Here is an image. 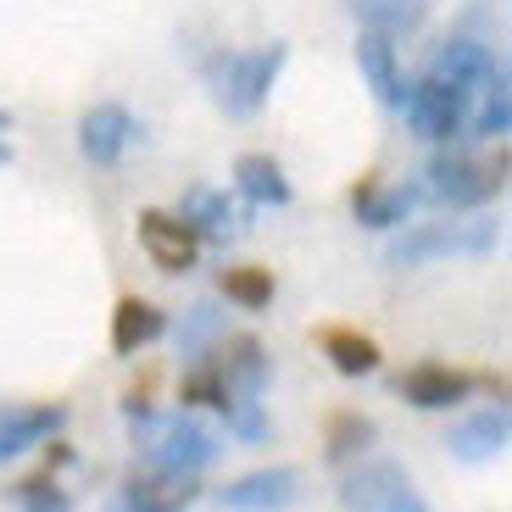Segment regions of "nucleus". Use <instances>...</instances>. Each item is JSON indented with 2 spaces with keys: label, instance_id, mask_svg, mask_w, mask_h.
<instances>
[{
  "label": "nucleus",
  "instance_id": "obj_1",
  "mask_svg": "<svg viewBox=\"0 0 512 512\" xmlns=\"http://www.w3.org/2000/svg\"><path fill=\"white\" fill-rule=\"evenodd\" d=\"M284 62H290V45L284 39H273V45H256V51H218L206 56V90H212V101L223 106L229 117H251L262 112V101L273 95V84H279Z\"/></svg>",
  "mask_w": 512,
  "mask_h": 512
},
{
  "label": "nucleus",
  "instance_id": "obj_2",
  "mask_svg": "<svg viewBox=\"0 0 512 512\" xmlns=\"http://www.w3.org/2000/svg\"><path fill=\"white\" fill-rule=\"evenodd\" d=\"M134 446L145 451V462H151V468L201 474V468H212V462H218L223 435H218V429H206V423L184 407V412H173V418H156V412L134 418Z\"/></svg>",
  "mask_w": 512,
  "mask_h": 512
},
{
  "label": "nucleus",
  "instance_id": "obj_3",
  "mask_svg": "<svg viewBox=\"0 0 512 512\" xmlns=\"http://www.w3.org/2000/svg\"><path fill=\"white\" fill-rule=\"evenodd\" d=\"M501 245V223L496 218H468V223H412L407 234L390 240L384 262L396 273L407 268H423V262H435V256H490Z\"/></svg>",
  "mask_w": 512,
  "mask_h": 512
},
{
  "label": "nucleus",
  "instance_id": "obj_4",
  "mask_svg": "<svg viewBox=\"0 0 512 512\" xmlns=\"http://www.w3.org/2000/svg\"><path fill=\"white\" fill-rule=\"evenodd\" d=\"M401 112H407L412 134L429 145H451L462 134V117H468V90H457V84H440V78L423 73L418 84H407V95H401Z\"/></svg>",
  "mask_w": 512,
  "mask_h": 512
},
{
  "label": "nucleus",
  "instance_id": "obj_5",
  "mask_svg": "<svg viewBox=\"0 0 512 512\" xmlns=\"http://www.w3.org/2000/svg\"><path fill=\"white\" fill-rule=\"evenodd\" d=\"M423 195H435V201H446L451 212H468V206H485L490 195L501 190L496 173L490 167H479L468 151H451V145H440L435 156H429V167H423Z\"/></svg>",
  "mask_w": 512,
  "mask_h": 512
},
{
  "label": "nucleus",
  "instance_id": "obj_6",
  "mask_svg": "<svg viewBox=\"0 0 512 512\" xmlns=\"http://www.w3.org/2000/svg\"><path fill=\"white\" fill-rule=\"evenodd\" d=\"M140 140H145V128L123 101H95V106H84V117H78V151H84V162H95V167H117Z\"/></svg>",
  "mask_w": 512,
  "mask_h": 512
},
{
  "label": "nucleus",
  "instance_id": "obj_7",
  "mask_svg": "<svg viewBox=\"0 0 512 512\" xmlns=\"http://www.w3.org/2000/svg\"><path fill=\"white\" fill-rule=\"evenodd\" d=\"M134 234H140V251L151 256L156 273H190L195 256H201V240L190 234V223L179 212H162V206H145L134 218Z\"/></svg>",
  "mask_w": 512,
  "mask_h": 512
},
{
  "label": "nucleus",
  "instance_id": "obj_8",
  "mask_svg": "<svg viewBox=\"0 0 512 512\" xmlns=\"http://www.w3.org/2000/svg\"><path fill=\"white\" fill-rule=\"evenodd\" d=\"M195 496H201V485H195V474H173V468H134V474L123 479V496H117L112 512H190Z\"/></svg>",
  "mask_w": 512,
  "mask_h": 512
},
{
  "label": "nucleus",
  "instance_id": "obj_9",
  "mask_svg": "<svg viewBox=\"0 0 512 512\" xmlns=\"http://www.w3.org/2000/svg\"><path fill=\"white\" fill-rule=\"evenodd\" d=\"M418 201H423V184H412V179L384 184L379 173H362L357 190H351V212H357L362 229H407Z\"/></svg>",
  "mask_w": 512,
  "mask_h": 512
},
{
  "label": "nucleus",
  "instance_id": "obj_10",
  "mask_svg": "<svg viewBox=\"0 0 512 512\" xmlns=\"http://www.w3.org/2000/svg\"><path fill=\"white\" fill-rule=\"evenodd\" d=\"M301 501V474L295 468H251L218 490L223 512H284Z\"/></svg>",
  "mask_w": 512,
  "mask_h": 512
},
{
  "label": "nucleus",
  "instance_id": "obj_11",
  "mask_svg": "<svg viewBox=\"0 0 512 512\" xmlns=\"http://www.w3.org/2000/svg\"><path fill=\"white\" fill-rule=\"evenodd\" d=\"M396 396L418 412H451L474 396V373L446 368V362H418V368H407L396 379Z\"/></svg>",
  "mask_w": 512,
  "mask_h": 512
},
{
  "label": "nucleus",
  "instance_id": "obj_12",
  "mask_svg": "<svg viewBox=\"0 0 512 512\" xmlns=\"http://www.w3.org/2000/svg\"><path fill=\"white\" fill-rule=\"evenodd\" d=\"M212 362H218V373H223L229 401H240V396L262 401V390H268V379H273V357H268V346H262L256 334H234V340H223V346L212 351ZM229 401H223V407H229Z\"/></svg>",
  "mask_w": 512,
  "mask_h": 512
},
{
  "label": "nucleus",
  "instance_id": "obj_13",
  "mask_svg": "<svg viewBox=\"0 0 512 512\" xmlns=\"http://www.w3.org/2000/svg\"><path fill=\"white\" fill-rule=\"evenodd\" d=\"M173 212L190 223V234L201 245H229L234 240V223H240V212L229 206V190H218V184H190Z\"/></svg>",
  "mask_w": 512,
  "mask_h": 512
},
{
  "label": "nucleus",
  "instance_id": "obj_14",
  "mask_svg": "<svg viewBox=\"0 0 512 512\" xmlns=\"http://www.w3.org/2000/svg\"><path fill=\"white\" fill-rule=\"evenodd\" d=\"M357 73H362V84L373 90V101H379V106H401L407 78H401V56H396V39H390V34L362 28V34H357Z\"/></svg>",
  "mask_w": 512,
  "mask_h": 512
},
{
  "label": "nucleus",
  "instance_id": "obj_15",
  "mask_svg": "<svg viewBox=\"0 0 512 512\" xmlns=\"http://www.w3.org/2000/svg\"><path fill=\"white\" fill-rule=\"evenodd\" d=\"M67 423V407L62 401H34V407H6L0 412V462L23 457L28 446L51 440L56 429Z\"/></svg>",
  "mask_w": 512,
  "mask_h": 512
},
{
  "label": "nucleus",
  "instance_id": "obj_16",
  "mask_svg": "<svg viewBox=\"0 0 512 512\" xmlns=\"http://www.w3.org/2000/svg\"><path fill=\"white\" fill-rule=\"evenodd\" d=\"M490 73H496V56H490V45H479V39H468V34L446 39V45L429 56V78H440V84H457V90H474V84H485Z\"/></svg>",
  "mask_w": 512,
  "mask_h": 512
},
{
  "label": "nucleus",
  "instance_id": "obj_17",
  "mask_svg": "<svg viewBox=\"0 0 512 512\" xmlns=\"http://www.w3.org/2000/svg\"><path fill=\"white\" fill-rule=\"evenodd\" d=\"M162 334H167V312L156 301H145V295H123L117 301V312H112V351L117 357H140Z\"/></svg>",
  "mask_w": 512,
  "mask_h": 512
},
{
  "label": "nucleus",
  "instance_id": "obj_18",
  "mask_svg": "<svg viewBox=\"0 0 512 512\" xmlns=\"http://www.w3.org/2000/svg\"><path fill=\"white\" fill-rule=\"evenodd\" d=\"M507 435H512L507 407H490V412H479V418L457 423L446 435V446H451V457H462V462H490V457L507 451Z\"/></svg>",
  "mask_w": 512,
  "mask_h": 512
},
{
  "label": "nucleus",
  "instance_id": "obj_19",
  "mask_svg": "<svg viewBox=\"0 0 512 512\" xmlns=\"http://www.w3.org/2000/svg\"><path fill=\"white\" fill-rule=\"evenodd\" d=\"M318 351L329 357V368L346 373V379H362V373L379 368V340L351 329V323H329V329L318 334Z\"/></svg>",
  "mask_w": 512,
  "mask_h": 512
},
{
  "label": "nucleus",
  "instance_id": "obj_20",
  "mask_svg": "<svg viewBox=\"0 0 512 512\" xmlns=\"http://www.w3.org/2000/svg\"><path fill=\"white\" fill-rule=\"evenodd\" d=\"M234 190L245 195L251 206H290V179H284V167L273 162L268 151H245L234 162Z\"/></svg>",
  "mask_w": 512,
  "mask_h": 512
},
{
  "label": "nucleus",
  "instance_id": "obj_21",
  "mask_svg": "<svg viewBox=\"0 0 512 512\" xmlns=\"http://www.w3.org/2000/svg\"><path fill=\"white\" fill-rule=\"evenodd\" d=\"M401 479H407V468H396V462H362L340 479V501H346V512H379Z\"/></svg>",
  "mask_w": 512,
  "mask_h": 512
},
{
  "label": "nucleus",
  "instance_id": "obj_22",
  "mask_svg": "<svg viewBox=\"0 0 512 512\" xmlns=\"http://www.w3.org/2000/svg\"><path fill=\"white\" fill-rule=\"evenodd\" d=\"M379 440V423L368 412H334L323 429V462H362Z\"/></svg>",
  "mask_w": 512,
  "mask_h": 512
},
{
  "label": "nucleus",
  "instance_id": "obj_23",
  "mask_svg": "<svg viewBox=\"0 0 512 512\" xmlns=\"http://www.w3.org/2000/svg\"><path fill=\"white\" fill-rule=\"evenodd\" d=\"M351 17H357V28H373V34H412V28H423V17H429V0H351Z\"/></svg>",
  "mask_w": 512,
  "mask_h": 512
},
{
  "label": "nucleus",
  "instance_id": "obj_24",
  "mask_svg": "<svg viewBox=\"0 0 512 512\" xmlns=\"http://www.w3.org/2000/svg\"><path fill=\"white\" fill-rule=\"evenodd\" d=\"M512 123V90H507V62H496V73L485 78V106L474 117V134L479 140H501Z\"/></svg>",
  "mask_w": 512,
  "mask_h": 512
},
{
  "label": "nucleus",
  "instance_id": "obj_25",
  "mask_svg": "<svg viewBox=\"0 0 512 512\" xmlns=\"http://www.w3.org/2000/svg\"><path fill=\"white\" fill-rule=\"evenodd\" d=\"M223 295L245 312L273 307V273L268 268H223Z\"/></svg>",
  "mask_w": 512,
  "mask_h": 512
},
{
  "label": "nucleus",
  "instance_id": "obj_26",
  "mask_svg": "<svg viewBox=\"0 0 512 512\" xmlns=\"http://www.w3.org/2000/svg\"><path fill=\"white\" fill-rule=\"evenodd\" d=\"M12 501L23 512H73V496L56 485V474H34V479H17Z\"/></svg>",
  "mask_w": 512,
  "mask_h": 512
},
{
  "label": "nucleus",
  "instance_id": "obj_27",
  "mask_svg": "<svg viewBox=\"0 0 512 512\" xmlns=\"http://www.w3.org/2000/svg\"><path fill=\"white\" fill-rule=\"evenodd\" d=\"M218 329H223L218 307H190V318H184V329H179V351H184V357H201L206 340H212Z\"/></svg>",
  "mask_w": 512,
  "mask_h": 512
},
{
  "label": "nucleus",
  "instance_id": "obj_28",
  "mask_svg": "<svg viewBox=\"0 0 512 512\" xmlns=\"http://www.w3.org/2000/svg\"><path fill=\"white\" fill-rule=\"evenodd\" d=\"M223 418H229V435H240V440H268V412H262V401L240 396V401H229V407H223Z\"/></svg>",
  "mask_w": 512,
  "mask_h": 512
},
{
  "label": "nucleus",
  "instance_id": "obj_29",
  "mask_svg": "<svg viewBox=\"0 0 512 512\" xmlns=\"http://www.w3.org/2000/svg\"><path fill=\"white\" fill-rule=\"evenodd\" d=\"M379 512H429V501L418 496V490H412V479H401L396 490H390V496H384V507Z\"/></svg>",
  "mask_w": 512,
  "mask_h": 512
},
{
  "label": "nucleus",
  "instance_id": "obj_30",
  "mask_svg": "<svg viewBox=\"0 0 512 512\" xmlns=\"http://www.w3.org/2000/svg\"><path fill=\"white\" fill-rule=\"evenodd\" d=\"M67 462H73V446L51 435V446H45V474H56V468H67Z\"/></svg>",
  "mask_w": 512,
  "mask_h": 512
},
{
  "label": "nucleus",
  "instance_id": "obj_31",
  "mask_svg": "<svg viewBox=\"0 0 512 512\" xmlns=\"http://www.w3.org/2000/svg\"><path fill=\"white\" fill-rule=\"evenodd\" d=\"M6 134H12V112H6V106H0V140H6Z\"/></svg>",
  "mask_w": 512,
  "mask_h": 512
},
{
  "label": "nucleus",
  "instance_id": "obj_32",
  "mask_svg": "<svg viewBox=\"0 0 512 512\" xmlns=\"http://www.w3.org/2000/svg\"><path fill=\"white\" fill-rule=\"evenodd\" d=\"M0 162H12V145H6V140H0Z\"/></svg>",
  "mask_w": 512,
  "mask_h": 512
}]
</instances>
